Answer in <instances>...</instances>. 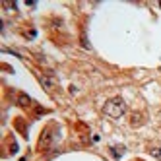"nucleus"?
Wrapping results in <instances>:
<instances>
[{"label":"nucleus","instance_id":"1","mask_svg":"<svg viewBox=\"0 0 161 161\" xmlns=\"http://www.w3.org/2000/svg\"><path fill=\"white\" fill-rule=\"evenodd\" d=\"M103 113L107 114L111 119H120L122 114L126 113V103L120 99V97H113L105 103V107H103Z\"/></svg>","mask_w":161,"mask_h":161},{"label":"nucleus","instance_id":"2","mask_svg":"<svg viewBox=\"0 0 161 161\" xmlns=\"http://www.w3.org/2000/svg\"><path fill=\"white\" fill-rule=\"evenodd\" d=\"M51 142H53V132H51V128H45L43 134H41V140H39V149L49 147Z\"/></svg>","mask_w":161,"mask_h":161},{"label":"nucleus","instance_id":"3","mask_svg":"<svg viewBox=\"0 0 161 161\" xmlns=\"http://www.w3.org/2000/svg\"><path fill=\"white\" fill-rule=\"evenodd\" d=\"M18 103H19L21 107H29V105H31V101H29V97H27L25 93H19V95H18Z\"/></svg>","mask_w":161,"mask_h":161},{"label":"nucleus","instance_id":"4","mask_svg":"<svg viewBox=\"0 0 161 161\" xmlns=\"http://www.w3.org/2000/svg\"><path fill=\"white\" fill-rule=\"evenodd\" d=\"M142 122H144V117H142L140 113H134L132 114V124L136 126V124H142Z\"/></svg>","mask_w":161,"mask_h":161},{"label":"nucleus","instance_id":"5","mask_svg":"<svg viewBox=\"0 0 161 161\" xmlns=\"http://www.w3.org/2000/svg\"><path fill=\"white\" fill-rule=\"evenodd\" d=\"M53 86H54V82H53V80H49V78H43V87H45V89H53Z\"/></svg>","mask_w":161,"mask_h":161},{"label":"nucleus","instance_id":"6","mask_svg":"<svg viewBox=\"0 0 161 161\" xmlns=\"http://www.w3.org/2000/svg\"><path fill=\"white\" fill-rule=\"evenodd\" d=\"M149 153H152L155 159H161V147H152V149H149Z\"/></svg>","mask_w":161,"mask_h":161},{"label":"nucleus","instance_id":"7","mask_svg":"<svg viewBox=\"0 0 161 161\" xmlns=\"http://www.w3.org/2000/svg\"><path fill=\"white\" fill-rule=\"evenodd\" d=\"M82 43H84V47H86V49H89V43H87V39H86V35H82Z\"/></svg>","mask_w":161,"mask_h":161},{"label":"nucleus","instance_id":"8","mask_svg":"<svg viewBox=\"0 0 161 161\" xmlns=\"http://www.w3.org/2000/svg\"><path fill=\"white\" fill-rule=\"evenodd\" d=\"M159 6H161V2H159Z\"/></svg>","mask_w":161,"mask_h":161}]
</instances>
